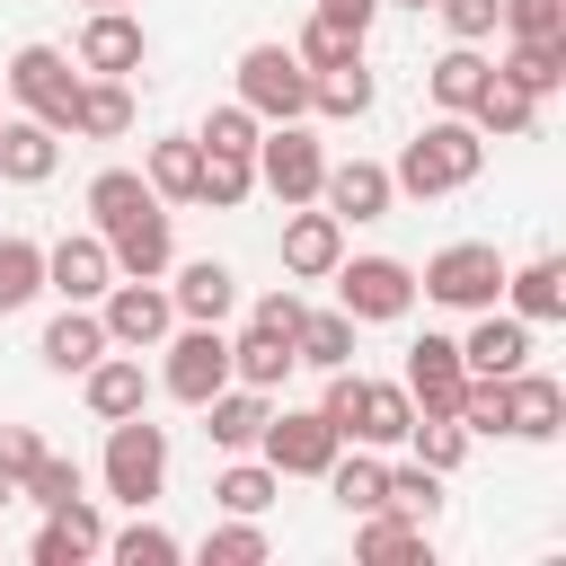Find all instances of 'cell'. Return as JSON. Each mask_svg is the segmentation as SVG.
I'll return each mask as SVG.
<instances>
[{"label":"cell","instance_id":"cell-54","mask_svg":"<svg viewBox=\"0 0 566 566\" xmlns=\"http://www.w3.org/2000/svg\"><path fill=\"white\" fill-rule=\"evenodd\" d=\"M398 9H433V0H398Z\"/></svg>","mask_w":566,"mask_h":566},{"label":"cell","instance_id":"cell-18","mask_svg":"<svg viewBox=\"0 0 566 566\" xmlns=\"http://www.w3.org/2000/svg\"><path fill=\"white\" fill-rule=\"evenodd\" d=\"M80 398H88V416H97V424H115V416H142V407H150V371H142V354L106 345V354L80 371Z\"/></svg>","mask_w":566,"mask_h":566},{"label":"cell","instance_id":"cell-30","mask_svg":"<svg viewBox=\"0 0 566 566\" xmlns=\"http://www.w3.org/2000/svg\"><path fill=\"white\" fill-rule=\"evenodd\" d=\"M495 80H513L522 97H557V88H566V35H548V44L513 35V44H504V62H495Z\"/></svg>","mask_w":566,"mask_h":566},{"label":"cell","instance_id":"cell-25","mask_svg":"<svg viewBox=\"0 0 566 566\" xmlns=\"http://www.w3.org/2000/svg\"><path fill=\"white\" fill-rule=\"evenodd\" d=\"M62 168V133L35 124V115H0V177L9 186H44Z\"/></svg>","mask_w":566,"mask_h":566},{"label":"cell","instance_id":"cell-15","mask_svg":"<svg viewBox=\"0 0 566 566\" xmlns=\"http://www.w3.org/2000/svg\"><path fill=\"white\" fill-rule=\"evenodd\" d=\"M336 256H345V221L327 203H292V221H283V274L292 283H327Z\"/></svg>","mask_w":566,"mask_h":566},{"label":"cell","instance_id":"cell-3","mask_svg":"<svg viewBox=\"0 0 566 566\" xmlns=\"http://www.w3.org/2000/svg\"><path fill=\"white\" fill-rule=\"evenodd\" d=\"M97 478H106V495L115 504H159V486H168V424H150V416H115L106 424V451H97Z\"/></svg>","mask_w":566,"mask_h":566},{"label":"cell","instance_id":"cell-48","mask_svg":"<svg viewBox=\"0 0 566 566\" xmlns=\"http://www.w3.org/2000/svg\"><path fill=\"white\" fill-rule=\"evenodd\" d=\"M433 9H442L451 44H486V35H495V18H504V0H433Z\"/></svg>","mask_w":566,"mask_h":566},{"label":"cell","instance_id":"cell-36","mask_svg":"<svg viewBox=\"0 0 566 566\" xmlns=\"http://www.w3.org/2000/svg\"><path fill=\"white\" fill-rule=\"evenodd\" d=\"M195 168H203L195 133H168V142H150V159H142V177H150L159 203H195Z\"/></svg>","mask_w":566,"mask_h":566},{"label":"cell","instance_id":"cell-16","mask_svg":"<svg viewBox=\"0 0 566 566\" xmlns=\"http://www.w3.org/2000/svg\"><path fill=\"white\" fill-rule=\"evenodd\" d=\"M318 203H327L336 221H389L398 186H389V168H380V159H327V177H318Z\"/></svg>","mask_w":566,"mask_h":566},{"label":"cell","instance_id":"cell-1","mask_svg":"<svg viewBox=\"0 0 566 566\" xmlns=\"http://www.w3.org/2000/svg\"><path fill=\"white\" fill-rule=\"evenodd\" d=\"M478 168H486V133H478L469 115H433V124L398 150L389 186H398V195H416V203H433V195H460Z\"/></svg>","mask_w":566,"mask_h":566},{"label":"cell","instance_id":"cell-5","mask_svg":"<svg viewBox=\"0 0 566 566\" xmlns=\"http://www.w3.org/2000/svg\"><path fill=\"white\" fill-rule=\"evenodd\" d=\"M327 283H336V310L354 327H398L416 310V265L407 256H336Z\"/></svg>","mask_w":566,"mask_h":566},{"label":"cell","instance_id":"cell-50","mask_svg":"<svg viewBox=\"0 0 566 566\" xmlns=\"http://www.w3.org/2000/svg\"><path fill=\"white\" fill-rule=\"evenodd\" d=\"M35 460H44V442H35V424H0V469H9V478H27Z\"/></svg>","mask_w":566,"mask_h":566},{"label":"cell","instance_id":"cell-34","mask_svg":"<svg viewBox=\"0 0 566 566\" xmlns=\"http://www.w3.org/2000/svg\"><path fill=\"white\" fill-rule=\"evenodd\" d=\"M310 115H336V124L371 115V71H363V53L336 62V71H310Z\"/></svg>","mask_w":566,"mask_h":566},{"label":"cell","instance_id":"cell-38","mask_svg":"<svg viewBox=\"0 0 566 566\" xmlns=\"http://www.w3.org/2000/svg\"><path fill=\"white\" fill-rule=\"evenodd\" d=\"M274 495H283V478H274L256 451H230V469L212 478V504H221V513H265Z\"/></svg>","mask_w":566,"mask_h":566},{"label":"cell","instance_id":"cell-29","mask_svg":"<svg viewBox=\"0 0 566 566\" xmlns=\"http://www.w3.org/2000/svg\"><path fill=\"white\" fill-rule=\"evenodd\" d=\"M327 495H336L345 513H380V504H389V460H380L371 442H345V451L327 460Z\"/></svg>","mask_w":566,"mask_h":566},{"label":"cell","instance_id":"cell-45","mask_svg":"<svg viewBox=\"0 0 566 566\" xmlns=\"http://www.w3.org/2000/svg\"><path fill=\"white\" fill-rule=\"evenodd\" d=\"M389 504H398V513H416V522H433V513H442V469L398 460V469H389Z\"/></svg>","mask_w":566,"mask_h":566},{"label":"cell","instance_id":"cell-23","mask_svg":"<svg viewBox=\"0 0 566 566\" xmlns=\"http://www.w3.org/2000/svg\"><path fill=\"white\" fill-rule=\"evenodd\" d=\"M469 318H478V327L460 336V363H469V371L504 380V371L531 363V318H513V310H469Z\"/></svg>","mask_w":566,"mask_h":566},{"label":"cell","instance_id":"cell-8","mask_svg":"<svg viewBox=\"0 0 566 566\" xmlns=\"http://www.w3.org/2000/svg\"><path fill=\"white\" fill-rule=\"evenodd\" d=\"M416 292L442 301V310H495V301H504V256H495L486 239H451V248L424 256Z\"/></svg>","mask_w":566,"mask_h":566},{"label":"cell","instance_id":"cell-26","mask_svg":"<svg viewBox=\"0 0 566 566\" xmlns=\"http://www.w3.org/2000/svg\"><path fill=\"white\" fill-rule=\"evenodd\" d=\"M168 301H177V318H212V327H221V318L239 310V274H230L221 256H186L177 283H168Z\"/></svg>","mask_w":566,"mask_h":566},{"label":"cell","instance_id":"cell-21","mask_svg":"<svg viewBox=\"0 0 566 566\" xmlns=\"http://www.w3.org/2000/svg\"><path fill=\"white\" fill-rule=\"evenodd\" d=\"M354 557L363 566H424L433 557V522L380 504V513H354Z\"/></svg>","mask_w":566,"mask_h":566},{"label":"cell","instance_id":"cell-13","mask_svg":"<svg viewBox=\"0 0 566 566\" xmlns=\"http://www.w3.org/2000/svg\"><path fill=\"white\" fill-rule=\"evenodd\" d=\"M142 62H150L142 18H133V9H88V27H80V71H88V80H133Z\"/></svg>","mask_w":566,"mask_h":566},{"label":"cell","instance_id":"cell-9","mask_svg":"<svg viewBox=\"0 0 566 566\" xmlns=\"http://www.w3.org/2000/svg\"><path fill=\"white\" fill-rule=\"evenodd\" d=\"M239 106H248L256 124L310 115V71H301V53H292V44H248V53H239Z\"/></svg>","mask_w":566,"mask_h":566},{"label":"cell","instance_id":"cell-20","mask_svg":"<svg viewBox=\"0 0 566 566\" xmlns=\"http://www.w3.org/2000/svg\"><path fill=\"white\" fill-rule=\"evenodd\" d=\"M27 557H35V566H88V557H106L97 504H88V495H80V504H53V513L35 522V539H27Z\"/></svg>","mask_w":566,"mask_h":566},{"label":"cell","instance_id":"cell-53","mask_svg":"<svg viewBox=\"0 0 566 566\" xmlns=\"http://www.w3.org/2000/svg\"><path fill=\"white\" fill-rule=\"evenodd\" d=\"M88 9H133V0H88Z\"/></svg>","mask_w":566,"mask_h":566},{"label":"cell","instance_id":"cell-46","mask_svg":"<svg viewBox=\"0 0 566 566\" xmlns=\"http://www.w3.org/2000/svg\"><path fill=\"white\" fill-rule=\"evenodd\" d=\"M292 53H301V71H336V62H354V53H363V35H345V27L310 18V27L292 35Z\"/></svg>","mask_w":566,"mask_h":566},{"label":"cell","instance_id":"cell-35","mask_svg":"<svg viewBox=\"0 0 566 566\" xmlns=\"http://www.w3.org/2000/svg\"><path fill=\"white\" fill-rule=\"evenodd\" d=\"M469 124H478L486 142H531V124H539V97H522L513 80H486V97L469 106Z\"/></svg>","mask_w":566,"mask_h":566},{"label":"cell","instance_id":"cell-47","mask_svg":"<svg viewBox=\"0 0 566 566\" xmlns=\"http://www.w3.org/2000/svg\"><path fill=\"white\" fill-rule=\"evenodd\" d=\"M504 35H531V44H548V35H566V0H504V18H495Z\"/></svg>","mask_w":566,"mask_h":566},{"label":"cell","instance_id":"cell-43","mask_svg":"<svg viewBox=\"0 0 566 566\" xmlns=\"http://www.w3.org/2000/svg\"><path fill=\"white\" fill-rule=\"evenodd\" d=\"M80 486H88V478H80V460H62V451H44V460L18 478V495H27L35 513H53V504H80Z\"/></svg>","mask_w":566,"mask_h":566},{"label":"cell","instance_id":"cell-44","mask_svg":"<svg viewBox=\"0 0 566 566\" xmlns=\"http://www.w3.org/2000/svg\"><path fill=\"white\" fill-rule=\"evenodd\" d=\"M256 133H265V124H256L239 97H230V106H212V115L195 124V142H203V150H239V159H256Z\"/></svg>","mask_w":566,"mask_h":566},{"label":"cell","instance_id":"cell-42","mask_svg":"<svg viewBox=\"0 0 566 566\" xmlns=\"http://www.w3.org/2000/svg\"><path fill=\"white\" fill-rule=\"evenodd\" d=\"M407 442H416V460H424V469H442V478L469 460V424H460V416H416V424H407Z\"/></svg>","mask_w":566,"mask_h":566},{"label":"cell","instance_id":"cell-51","mask_svg":"<svg viewBox=\"0 0 566 566\" xmlns=\"http://www.w3.org/2000/svg\"><path fill=\"white\" fill-rule=\"evenodd\" d=\"M318 18H327V27H345V35H371L380 0H318Z\"/></svg>","mask_w":566,"mask_h":566},{"label":"cell","instance_id":"cell-32","mask_svg":"<svg viewBox=\"0 0 566 566\" xmlns=\"http://www.w3.org/2000/svg\"><path fill=\"white\" fill-rule=\"evenodd\" d=\"M292 363H310V371H345V363H354V318H345V310H301V327H292Z\"/></svg>","mask_w":566,"mask_h":566},{"label":"cell","instance_id":"cell-11","mask_svg":"<svg viewBox=\"0 0 566 566\" xmlns=\"http://www.w3.org/2000/svg\"><path fill=\"white\" fill-rule=\"evenodd\" d=\"M336 451H345V442H336V424H327L318 407H274L265 433H256V460H265L274 478H327Z\"/></svg>","mask_w":566,"mask_h":566},{"label":"cell","instance_id":"cell-10","mask_svg":"<svg viewBox=\"0 0 566 566\" xmlns=\"http://www.w3.org/2000/svg\"><path fill=\"white\" fill-rule=\"evenodd\" d=\"M97 318H106V345L150 354V345L177 327V301H168V283H159V274H115V283L97 292Z\"/></svg>","mask_w":566,"mask_h":566},{"label":"cell","instance_id":"cell-24","mask_svg":"<svg viewBox=\"0 0 566 566\" xmlns=\"http://www.w3.org/2000/svg\"><path fill=\"white\" fill-rule=\"evenodd\" d=\"M195 416H203L212 451H256V433H265V416H274V389H248V380H230V389H212Z\"/></svg>","mask_w":566,"mask_h":566},{"label":"cell","instance_id":"cell-17","mask_svg":"<svg viewBox=\"0 0 566 566\" xmlns=\"http://www.w3.org/2000/svg\"><path fill=\"white\" fill-rule=\"evenodd\" d=\"M106 283H115V256H106L97 230H62V239L44 248V292H62V301H97Z\"/></svg>","mask_w":566,"mask_h":566},{"label":"cell","instance_id":"cell-49","mask_svg":"<svg viewBox=\"0 0 566 566\" xmlns=\"http://www.w3.org/2000/svg\"><path fill=\"white\" fill-rule=\"evenodd\" d=\"M248 327H265V336H292V327H301V292H292V283H283V292H256Z\"/></svg>","mask_w":566,"mask_h":566},{"label":"cell","instance_id":"cell-39","mask_svg":"<svg viewBox=\"0 0 566 566\" xmlns=\"http://www.w3.org/2000/svg\"><path fill=\"white\" fill-rule=\"evenodd\" d=\"M35 292H44V248L9 230V239H0V318H9V310H27Z\"/></svg>","mask_w":566,"mask_h":566},{"label":"cell","instance_id":"cell-31","mask_svg":"<svg viewBox=\"0 0 566 566\" xmlns=\"http://www.w3.org/2000/svg\"><path fill=\"white\" fill-rule=\"evenodd\" d=\"M124 133H133V88L124 80H80L71 142H124Z\"/></svg>","mask_w":566,"mask_h":566},{"label":"cell","instance_id":"cell-2","mask_svg":"<svg viewBox=\"0 0 566 566\" xmlns=\"http://www.w3.org/2000/svg\"><path fill=\"white\" fill-rule=\"evenodd\" d=\"M318 416L336 424V442L398 451V442H407V424H416V398H407V380H363V371L345 363V371H327V389H318Z\"/></svg>","mask_w":566,"mask_h":566},{"label":"cell","instance_id":"cell-19","mask_svg":"<svg viewBox=\"0 0 566 566\" xmlns=\"http://www.w3.org/2000/svg\"><path fill=\"white\" fill-rule=\"evenodd\" d=\"M504 433L513 442H557L566 433V389L548 380V371H504Z\"/></svg>","mask_w":566,"mask_h":566},{"label":"cell","instance_id":"cell-22","mask_svg":"<svg viewBox=\"0 0 566 566\" xmlns=\"http://www.w3.org/2000/svg\"><path fill=\"white\" fill-rule=\"evenodd\" d=\"M35 354H44V371H62V380H80L97 354H106V318H97V301H62V318L35 336Z\"/></svg>","mask_w":566,"mask_h":566},{"label":"cell","instance_id":"cell-41","mask_svg":"<svg viewBox=\"0 0 566 566\" xmlns=\"http://www.w3.org/2000/svg\"><path fill=\"white\" fill-rule=\"evenodd\" d=\"M195 557H203V566H265V531H256V513H230V522H212Z\"/></svg>","mask_w":566,"mask_h":566},{"label":"cell","instance_id":"cell-40","mask_svg":"<svg viewBox=\"0 0 566 566\" xmlns=\"http://www.w3.org/2000/svg\"><path fill=\"white\" fill-rule=\"evenodd\" d=\"M106 557H124V566H177L186 557V539L177 531H159V522H124V531H106Z\"/></svg>","mask_w":566,"mask_h":566},{"label":"cell","instance_id":"cell-28","mask_svg":"<svg viewBox=\"0 0 566 566\" xmlns=\"http://www.w3.org/2000/svg\"><path fill=\"white\" fill-rule=\"evenodd\" d=\"M486 80H495V62H486L478 44H451V53H433V62H424V88H433V106H442V115H469V106L486 97Z\"/></svg>","mask_w":566,"mask_h":566},{"label":"cell","instance_id":"cell-4","mask_svg":"<svg viewBox=\"0 0 566 566\" xmlns=\"http://www.w3.org/2000/svg\"><path fill=\"white\" fill-rule=\"evenodd\" d=\"M80 80H88V71H71L62 44H18L9 71H0V97H18V115H35V124L71 133V115H80Z\"/></svg>","mask_w":566,"mask_h":566},{"label":"cell","instance_id":"cell-52","mask_svg":"<svg viewBox=\"0 0 566 566\" xmlns=\"http://www.w3.org/2000/svg\"><path fill=\"white\" fill-rule=\"evenodd\" d=\"M9 504H18V478H9V469H0V513H9Z\"/></svg>","mask_w":566,"mask_h":566},{"label":"cell","instance_id":"cell-12","mask_svg":"<svg viewBox=\"0 0 566 566\" xmlns=\"http://www.w3.org/2000/svg\"><path fill=\"white\" fill-rule=\"evenodd\" d=\"M97 239H106L115 274H168V265H177V230H168V203H159V195H150V203H133L124 221H106Z\"/></svg>","mask_w":566,"mask_h":566},{"label":"cell","instance_id":"cell-6","mask_svg":"<svg viewBox=\"0 0 566 566\" xmlns=\"http://www.w3.org/2000/svg\"><path fill=\"white\" fill-rule=\"evenodd\" d=\"M159 389L177 398V407H203L212 389H230V336L212 327V318H177L168 336H159Z\"/></svg>","mask_w":566,"mask_h":566},{"label":"cell","instance_id":"cell-33","mask_svg":"<svg viewBox=\"0 0 566 566\" xmlns=\"http://www.w3.org/2000/svg\"><path fill=\"white\" fill-rule=\"evenodd\" d=\"M301 363H292V336H265V327H239L230 336V380H248V389H283Z\"/></svg>","mask_w":566,"mask_h":566},{"label":"cell","instance_id":"cell-27","mask_svg":"<svg viewBox=\"0 0 566 566\" xmlns=\"http://www.w3.org/2000/svg\"><path fill=\"white\" fill-rule=\"evenodd\" d=\"M504 301H513V318H531V327H557V318H566V256L504 265Z\"/></svg>","mask_w":566,"mask_h":566},{"label":"cell","instance_id":"cell-7","mask_svg":"<svg viewBox=\"0 0 566 566\" xmlns=\"http://www.w3.org/2000/svg\"><path fill=\"white\" fill-rule=\"evenodd\" d=\"M318 177H327V142L292 115V124H265L256 133V186L292 212V203H318Z\"/></svg>","mask_w":566,"mask_h":566},{"label":"cell","instance_id":"cell-14","mask_svg":"<svg viewBox=\"0 0 566 566\" xmlns=\"http://www.w3.org/2000/svg\"><path fill=\"white\" fill-rule=\"evenodd\" d=\"M460 389H469L460 336H416L407 345V398H416V416H460Z\"/></svg>","mask_w":566,"mask_h":566},{"label":"cell","instance_id":"cell-37","mask_svg":"<svg viewBox=\"0 0 566 566\" xmlns=\"http://www.w3.org/2000/svg\"><path fill=\"white\" fill-rule=\"evenodd\" d=\"M203 150V142H195ZM256 195V159H239V150H203V168H195V203H212V212H239Z\"/></svg>","mask_w":566,"mask_h":566}]
</instances>
